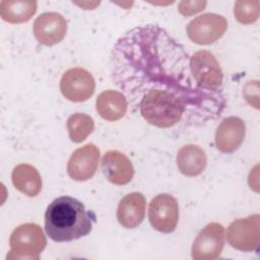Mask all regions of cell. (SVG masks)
Segmentation results:
<instances>
[{
    "label": "cell",
    "mask_w": 260,
    "mask_h": 260,
    "mask_svg": "<svg viewBox=\"0 0 260 260\" xmlns=\"http://www.w3.org/2000/svg\"><path fill=\"white\" fill-rule=\"evenodd\" d=\"M110 72L132 111L157 128L198 127L216 120L226 107L222 90L197 84L184 46L157 24L135 26L120 37Z\"/></svg>",
    "instance_id": "cell-1"
},
{
    "label": "cell",
    "mask_w": 260,
    "mask_h": 260,
    "mask_svg": "<svg viewBox=\"0 0 260 260\" xmlns=\"http://www.w3.org/2000/svg\"><path fill=\"white\" fill-rule=\"evenodd\" d=\"M95 215L84 204L70 196L54 199L45 213V231L54 242H70L87 236Z\"/></svg>",
    "instance_id": "cell-2"
},
{
    "label": "cell",
    "mask_w": 260,
    "mask_h": 260,
    "mask_svg": "<svg viewBox=\"0 0 260 260\" xmlns=\"http://www.w3.org/2000/svg\"><path fill=\"white\" fill-rule=\"evenodd\" d=\"M10 253L7 258L39 259L47 246V239L42 228L32 222L18 225L9 238Z\"/></svg>",
    "instance_id": "cell-3"
},
{
    "label": "cell",
    "mask_w": 260,
    "mask_h": 260,
    "mask_svg": "<svg viewBox=\"0 0 260 260\" xmlns=\"http://www.w3.org/2000/svg\"><path fill=\"white\" fill-rule=\"evenodd\" d=\"M190 69L197 84L209 91H220L223 73L215 56L206 50H200L190 57Z\"/></svg>",
    "instance_id": "cell-4"
},
{
    "label": "cell",
    "mask_w": 260,
    "mask_h": 260,
    "mask_svg": "<svg viewBox=\"0 0 260 260\" xmlns=\"http://www.w3.org/2000/svg\"><path fill=\"white\" fill-rule=\"evenodd\" d=\"M226 240L236 250L257 251L260 244V215L256 213L235 219L228 228Z\"/></svg>",
    "instance_id": "cell-5"
},
{
    "label": "cell",
    "mask_w": 260,
    "mask_h": 260,
    "mask_svg": "<svg viewBox=\"0 0 260 260\" xmlns=\"http://www.w3.org/2000/svg\"><path fill=\"white\" fill-rule=\"evenodd\" d=\"M228 29L226 19L216 13H203L193 18L186 27L189 40L197 45H210L219 40Z\"/></svg>",
    "instance_id": "cell-6"
},
{
    "label": "cell",
    "mask_w": 260,
    "mask_h": 260,
    "mask_svg": "<svg viewBox=\"0 0 260 260\" xmlns=\"http://www.w3.org/2000/svg\"><path fill=\"white\" fill-rule=\"evenodd\" d=\"M148 219L151 226L164 234H170L177 228L179 204L175 197L161 193L153 197L148 206Z\"/></svg>",
    "instance_id": "cell-7"
},
{
    "label": "cell",
    "mask_w": 260,
    "mask_h": 260,
    "mask_svg": "<svg viewBox=\"0 0 260 260\" xmlns=\"http://www.w3.org/2000/svg\"><path fill=\"white\" fill-rule=\"evenodd\" d=\"M95 81L84 68L73 67L66 70L60 80V90L65 99L73 103L87 101L93 94Z\"/></svg>",
    "instance_id": "cell-8"
},
{
    "label": "cell",
    "mask_w": 260,
    "mask_h": 260,
    "mask_svg": "<svg viewBox=\"0 0 260 260\" xmlns=\"http://www.w3.org/2000/svg\"><path fill=\"white\" fill-rule=\"evenodd\" d=\"M224 228L218 222L206 224L196 236L191 255L194 260L216 259L224 246Z\"/></svg>",
    "instance_id": "cell-9"
},
{
    "label": "cell",
    "mask_w": 260,
    "mask_h": 260,
    "mask_svg": "<svg viewBox=\"0 0 260 260\" xmlns=\"http://www.w3.org/2000/svg\"><path fill=\"white\" fill-rule=\"evenodd\" d=\"M101 151L93 143H87L73 151L67 162L68 176L77 182L93 177L100 162Z\"/></svg>",
    "instance_id": "cell-10"
},
{
    "label": "cell",
    "mask_w": 260,
    "mask_h": 260,
    "mask_svg": "<svg viewBox=\"0 0 260 260\" xmlns=\"http://www.w3.org/2000/svg\"><path fill=\"white\" fill-rule=\"evenodd\" d=\"M32 31L36 40L44 46L60 43L67 32V20L57 12H44L34 21Z\"/></svg>",
    "instance_id": "cell-11"
},
{
    "label": "cell",
    "mask_w": 260,
    "mask_h": 260,
    "mask_svg": "<svg viewBox=\"0 0 260 260\" xmlns=\"http://www.w3.org/2000/svg\"><path fill=\"white\" fill-rule=\"evenodd\" d=\"M246 134L245 122L235 116L224 118L216 128L214 142L223 153H232L239 149Z\"/></svg>",
    "instance_id": "cell-12"
},
{
    "label": "cell",
    "mask_w": 260,
    "mask_h": 260,
    "mask_svg": "<svg viewBox=\"0 0 260 260\" xmlns=\"http://www.w3.org/2000/svg\"><path fill=\"white\" fill-rule=\"evenodd\" d=\"M101 167L104 176L114 185H126L134 177L131 160L119 150L107 151L102 157Z\"/></svg>",
    "instance_id": "cell-13"
},
{
    "label": "cell",
    "mask_w": 260,
    "mask_h": 260,
    "mask_svg": "<svg viewBox=\"0 0 260 260\" xmlns=\"http://www.w3.org/2000/svg\"><path fill=\"white\" fill-rule=\"evenodd\" d=\"M146 200L143 194L132 192L124 196L118 204L117 219L125 229L137 228L145 215Z\"/></svg>",
    "instance_id": "cell-14"
},
{
    "label": "cell",
    "mask_w": 260,
    "mask_h": 260,
    "mask_svg": "<svg viewBox=\"0 0 260 260\" xmlns=\"http://www.w3.org/2000/svg\"><path fill=\"white\" fill-rule=\"evenodd\" d=\"M98 114L106 121H118L122 119L128 110L126 96L118 90L108 89L102 91L95 100Z\"/></svg>",
    "instance_id": "cell-15"
},
{
    "label": "cell",
    "mask_w": 260,
    "mask_h": 260,
    "mask_svg": "<svg viewBox=\"0 0 260 260\" xmlns=\"http://www.w3.org/2000/svg\"><path fill=\"white\" fill-rule=\"evenodd\" d=\"M179 171L187 177H196L203 173L207 165L204 149L196 144L183 145L177 153L176 158Z\"/></svg>",
    "instance_id": "cell-16"
},
{
    "label": "cell",
    "mask_w": 260,
    "mask_h": 260,
    "mask_svg": "<svg viewBox=\"0 0 260 260\" xmlns=\"http://www.w3.org/2000/svg\"><path fill=\"white\" fill-rule=\"evenodd\" d=\"M11 181L16 190L28 197H36L42 190L39 171L29 164H19L12 170Z\"/></svg>",
    "instance_id": "cell-17"
},
{
    "label": "cell",
    "mask_w": 260,
    "mask_h": 260,
    "mask_svg": "<svg viewBox=\"0 0 260 260\" xmlns=\"http://www.w3.org/2000/svg\"><path fill=\"white\" fill-rule=\"evenodd\" d=\"M36 1H6L0 2L1 18L9 23H21L28 21L37 12Z\"/></svg>",
    "instance_id": "cell-18"
},
{
    "label": "cell",
    "mask_w": 260,
    "mask_h": 260,
    "mask_svg": "<svg viewBox=\"0 0 260 260\" xmlns=\"http://www.w3.org/2000/svg\"><path fill=\"white\" fill-rule=\"evenodd\" d=\"M67 131L71 141L82 142L94 129L93 119L83 113H75L67 119Z\"/></svg>",
    "instance_id": "cell-19"
},
{
    "label": "cell",
    "mask_w": 260,
    "mask_h": 260,
    "mask_svg": "<svg viewBox=\"0 0 260 260\" xmlns=\"http://www.w3.org/2000/svg\"><path fill=\"white\" fill-rule=\"evenodd\" d=\"M259 1H236L234 4V15L242 24H252L259 17Z\"/></svg>",
    "instance_id": "cell-20"
},
{
    "label": "cell",
    "mask_w": 260,
    "mask_h": 260,
    "mask_svg": "<svg viewBox=\"0 0 260 260\" xmlns=\"http://www.w3.org/2000/svg\"><path fill=\"white\" fill-rule=\"evenodd\" d=\"M206 4V1H181L178 4V11L184 16H191L202 11Z\"/></svg>",
    "instance_id": "cell-21"
}]
</instances>
